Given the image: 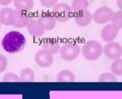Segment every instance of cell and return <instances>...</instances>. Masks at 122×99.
Wrapping results in <instances>:
<instances>
[{
  "label": "cell",
  "instance_id": "cell-1",
  "mask_svg": "<svg viewBox=\"0 0 122 99\" xmlns=\"http://www.w3.org/2000/svg\"><path fill=\"white\" fill-rule=\"evenodd\" d=\"M25 45V37L18 31H11L8 33L2 40L3 48L9 53L19 52Z\"/></svg>",
  "mask_w": 122,
  "mask_h": 99
},
{
  "label": "cell",
  "instance_id": "cell-2",
  "mask_svg": "<svg viewBox=\"0 0 122 99\" xmlns=\"http://www.w3.org/2000/svg\"><path fill=\"white\" fill-rule=\"evenodd\" d=\"M103 53L101 44L95 40H90L85 43L82 47V54L88 61H95Z\"/></svg>",
  "mask_w": 122,
  "mask_h": 99
},
{
  "label": "cell",
  "instance_id": "cell-3",
  "mask_svg": "<svg viewBox=\"0 0 122 99\" xmlns=\"http://www.w3.org/2000/svg\"><path fill=\"white\" fill-rule=\"evenodd\" d=\"M80 51L81 49L78 44L75 42H66L63 46H61L59 54L65 61L70 62L78 57L80 53Z\"/></svg>",
  "mask_w": 122,
  "mask_h": 99
},
{
  "label": "cell",
  "instance_id": "cell-4",
  "mask_svg": "<svg viewBox=\"0 0 122 99\" xmlns=\"http://www.w3.org/2000/svg\"><path fill=\"white\" fill-rule=\"evenodd\" d=\"M72 9L69 4L65 3H59L53 8L52 14L56 20L61 23L69 21L72 17Z\"/></svg>",
  "mask_w": 122,
  "mask_h": 99
},
{
  "label": "cell",
  "instance_id": "cell-5",
  "mask_svg": "<svg viewBox=\"0 0 122 99\" xmlns=\"http://www.w3.org/2000/svg\"><path fill=\"white\" fill-rule=\"evenodd\" d=\"M34 59H35V62L37 63V65L43 68H46V67H49L50 66H52L54 61V55L49 51L43 48L36 52Z\"/></svg>",
  "mask_w": 122,
  "mask_h": 99
},
{
  "label": "cell",
  "instance_id": "cell-6",
  "mask_svg": "<svg viewBox=\"0 0 122 99\" xmlns=\"http://www.w3.org/2000/svg\"><path fill=\"white\" fill-rule=\"evenodd\" d=\"M114 14V12L109 7H101L94 12L93 20L96 24H106L109 21L111 20V18Z\"/></svg>",
  "mask_w": 122,
  "mask_h": 99
},
{
  "label": "cell",
  "instance_id": "cell-7",
  "mask_svg": "<svg viewBox=\"0 0 122 99\" xmlns=\"http://www.w3.org/2000/svg\"><path fill=\"white\" fill-rule=\"evenodd\" d=\"M103 52L108 58L118 59L122 56V46L115 42H110L104 47Z\"/></svg>",
  "mask_w": 122,
  "mask_h": 99
},
{
  "label": "cell",
  "instance_id": "cell-8",
  "mask_svg": "<svg viewBox=\"0 0 122 99\" xmlns=\"http://www.w3.org/2000/svg\"><path fill=\"white\" fill-rule=\"evenodd\" d=\"M26 28H27L28 33L29 35L34 38L41 37L46 31L44 25L39 19H31V20L29 21V24Z\"/></svg>",
  "mask_w": 122,
  "mask_h": 99
},
{
  "label": "cell",
  "instance_id": "cell-9",
  "mask_svg": "<svg viewBox=\"0 0 122 99\" xmlns=\"http://www.w3.org/2000/svg\"><path fill=\"white\" fill-rule=\"evenodd\" d=\"M16 19V9L5 7L0 10V24L6 26H13Z\"/></svg>",
  "mask_w": 122,
  "mask_h": 99
},
{
  "label": "cell",
  "instance_id": "cell-10",
  "mask_svg": "<svg viewBox=\"0 0 122 99\" xmlns=\"http://www.w3.org/2000/svg\"><path fill=\"white\" fill-rule=\"evenodd\" d=\"M119 33V29L112 24H107L101 30V38L107 42H113V40L117 37Z\"/></svg>",
  "mask_w": 122,
  "mask_h": 99
},
{
  "label": "cell",
  "instance_id": "cell-11",
  "mask_svg": "<svg viewBox=\"0 0 122 99\" xmlns=\"http://www.w3.org/2000/svg\"><path fill=\"white\" fill-rule=\"evenodd\" d=\"M74 18H75V21L76 24L80 27H86L91 23L92 19H93L91 13L89 10L75 13Z\"/></svg>",
  "mask_w": 122,
  "mask_h": 99
},
{
  "label": "cell",
  "instance_id": "cell-12",
  "mask_svg": "<svg viewBox=\"0 0 122 99\" xmlns=\"http://www.w3.org/2000/svg\"><path fill=\"white\" fill-rule=\"evenodd\" d=\"M38 19L43 23L46 31H50L55 28L57 20H56V19L54 18V14L52 13L44 12L39 16Z\"/></svg>",
  "mask_w": 122,
  "mask_h": 99
},
{
  "label": "cell",
  "instance_id": "cell-13",
  "mask_svg": "<svg viewBox=\"0 0 122 99\" xmlns=\"http://www.w3.org/2000/svg\"><path fill=\"white\" fill-rule=\"evenodd\" d=\"M30 20L31 18L27 14V12L16 10V19L13 26L18 28H23L27 27Z\"/></svg>",
  "mask_w": 122,
  "mask_h": 99
},
{
  "label": "cell",
  "instance_id": "cell-14",
  "mask_svg": "<svg viewBox=\"0 0 122 99\" xmlns=\"http://www.w3.org/2000/svg\"><path fill=\"white\" fill-rule=\"evenodd\" d=\"M42 47L43 49L49 51V52L54 55L58 53L60 50V45L57 39L55 38H47L44 39L42 42Z\"/></svg>",
  "mask_w": 122,
  "mask_h": 99
},
{
  "label": "cell",
  "instance_id": "cell-15",
  "mask_svg": "<svg viewBox=\"0 0 122 99\" xmlns=\"http://www.w3.org/2000/svg\"><path fill=\"white\" fill-rule=\"evenodd\" d=\"M14 4L16 10L28 12L34 8V0H14Z\"/></svg>",
  "mask_w": 122,
  "mask_h": 99
},
{
  "label": "cell",
  "instance_id": "cell-16",
  "mask_svg": "<svg viewBox=\"0 0 122 99\" xmlns=\"http://www.w3.org/2000/svg\"><path fill=\"white\" fill-rule=\"evenodd\" d=\"M75 81V76L70 70H62L57 76V82H73Z\"/></svg>",
  "mask_w": 122,
  "mask_h": 99
},
{
  "label": "cell",
  "instance_id": "cell-17",
  "mask_svg": "<svg viewBox=\"0 0 122 99\" xmlns=\"http://www.w3.org/2000/svg\"><path fill=\"white\" fill-rule=\"evenodd\" d=\"M89 6L88 0H73L71 4L72 11L75 13L87 10Z\"/></svg>",
  "mask_w": 122,
  "mask_h": 99
},
{
  "label": "cell",
  "instance_id": "cell-18",
  "mask_svg": "<svg viewBox=\"0 0 122 99\" xmlns=\"http://www.w3.org/2000/svg\"><path fill=\"white\" fill-rule=\"evenodd\" d=\"M19 77H20V82H32L35 79V74H34V70L27 67V68L23 69Z\"/></svg>",
  "mask_w": 122,
  "mask_h": 99
},
{
  "label": "cell",
  "instance_id": "cell-19",
  "mask_svg": "<svg viewBox=\"0 0 122 99\" xmlns=\"http://www.w3.org/2000/svg\"><path fill=\"white\" fill-rule=\"evenodd\" d=\"M111 71L114 75L122 76V59H115L111 63Z\"/></svg>",
  "mask_w": 122,
  "mask_h": 99
},
{
  "label": "cell",
  "instance_id": "cell-20",
  "mask_svg": "<svg viewBox=\"0 0 122 99\" xmlns=\"http://www.w3.org/2000/svg\"><path fill=\"white\" fill-rule=\"evenodd\" d=\"M110 21H111V24L115 26L119 30L122 29V11L120 10L114 13Z\"/></svg>",
  "mask_w": 122,
  "mask_h": 99
},
{
  "label": "cell",
  "instance_id": "cell-21",
  "mask_svg": "<svg viewBox=\"0 0 122 99\" xmlns=\"http://www.w3.org/2000/svg\"><path fill=\"white\" fill-rule=\"evenodd\" d=\"M99 82H115L116 78L113 73L110 72H104L99 77Z\"/></svg>",
  "mask_w": 122,
  "mask_h": 99
},
{
  "label": "cell",
  "instance_id": "cell-22",
  "mask_svg": "<svg viewBox=\"0 0 122 99\" xmlns=\"http://www.w3.org/2000/svg\"><path fill=\"white\" fill-rule=\"evenodd\" d=\"M4 82H20V77L14 72H7L3 77Z\"/></svg>",
  "mask_w": 122,
  "mask_h": 99
},
{
  "label": "cell",
  "instance_id": "cell-23",
  "mask_svg": "<svg viewBox=\"0 0 122 99\" xmlns=\"http://www.w3.org/2000/svg\"><path fill=\"white\" fill-rule=\"evenodd\" d=\"M8 67L7 57L3 54H0V73L5 72Z\"/></svg>",
  "mask_w": 122,
  "mask_h": 99
},
{
  "label": "cell",
  "instance_id": "cell-24",
  "mask_svg": "<svg viewBox=\"0 0 122 99\" xmlns=\"http://www.w3.org/2000/svg\"><path fill=\"white\" fill-rule=\"evenodd\" d=\"M40 4L45 8H54L59 0H39Z\"/></svg>",
  "mask_w": 122,
  "mask_h": 99
},
{
  "label": "cell",
  "instance_id": "cell-25",
  "mask_svg": "<svg viewBox=\"0 0 122 99\" xmlns=\"http://www.w3.org/2000/svg\"><path fill=\"white\" fill-rule=\"evenodd\" d=\"M12 2H13V0H0V5L7 6Z\"/></svg>",
  "mask_w": 122,
  "mask_h": 99
},
{
  "label": "cell",
  "instance_id": "cell-26",
  "mask_svg": "<svg viewBox=\"0 0 122 99\" xmlns=\"http://www.w3.org/2000/svg\"><path fill=\"white\" fill-rule=\"evenodd\" d=\"M117 5H118L119 9L122 11V0H117Z\"/></svg>",
  "mask_w": 122,
  "mask_h": 99
},
{
  "label": "cell",
  "instance_id": "cell-27",
  "mask_svg": "<svg viewBox=\"0 0 122 99\" xmlns=\"http://www.w3.org/2000/svg\"><path fill=\"white\" fill-rule=\"evenodd\" d=\"M0 30H1V24H0Z\"/></svg>",
  "mask_w": 122,
  "mask_h": 99
}]
</instances>
